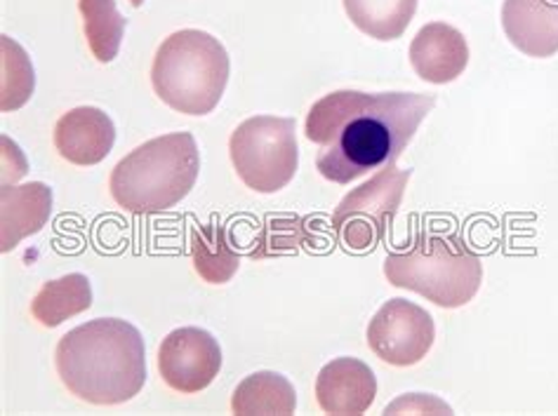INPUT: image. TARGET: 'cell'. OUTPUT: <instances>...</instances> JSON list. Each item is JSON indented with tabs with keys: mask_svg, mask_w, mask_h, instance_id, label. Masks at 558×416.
I'll return each instance as SVG.
<instances>
[{
	"mask_svg": "<svg viewBox=\"0 0 558 416\" xmlns=\"http://www.w3.org/2000/svg\"><path fill=\"white\" fill-rule=\"evenodd\" d=\"M93 306V285L83 273H69L46 282L32 302V314L43 327L64 325Z\"/></svg>",
	"mask_w": 558,
	"mask_h": 416,
	"instance_id": "obj_15",
	"label": "cell"
},
{
	"mask_svg": "<svg viewBox=\"0 0 558 416\" xmlns=\"http://www.w3.org/2000/svg\"><path fill=\"white\" fill-rule=\"evenodd\" d=\"M347 17L375 40L401 38L415 20L420 0H342Z\"/></svg>",
	"mask_w": 558,
	"mask_h": 416,
	"instance_id": "obj_17",
	"label": "cell"
},
{
	"mask_svg": "<svg viewBox=\"0 0 558 416\" xmlns=\"http://www.w3.org/2000/svg\"><path fill=\"white\" fill-rule=\"evenodd\" d=\"M410 64L424 83L446 85L458 81L469 64L464 34L446 22L424 24L410 42Z\"/></svg>",
	"mask_w": 558,
	"mask_h": 416,
	"instance_id": "obj_12",
	"label": "cell"
},
{
	"mask_svg": "<svg viewBox=\"0 0 558 416\" xmlns=\"http://www.w3.org/2000/svg\"><path fill=\"white\" fill-rule=\"evenodd\" d=\"M377 397L375 371L359 358H335L318 371L316 400L326 414H365Z\"/></svg>",
	"mask_w": 558,
	"mask_h": 416,
	"instance_id": "obj_10",
	"label": "cell"
},
{
	"mask_svg": "<svg viewBox=\"0 0 558 416\" xmlns=\"http://www.w3.org/2000/svg\"><path fill=\"white\" fill-rule=\"evenodd\" d=\"M389 285L417 292L440 308H462L483 282V261L458 235L417 231L385 259Z\"/></svg>",
	"mask_w": 558,
	"mask_h": 416,
	"instance_id": "obj_4",
	"label": "cell"
},
{
	"mask_svg": "<svg viewBox=\"0 0 558 416\" xmlns=\"http://www.w3.org/2000/svg\"><path fill=\"white\" fill-rule=\"evenodd\" d=\"M52 188L43 182L0 188V249L10 252L50 221Z\"/></svg>",
	"mask_w": 558,
	"mask_h": 416,
	"instance_id": "obj_14",
	"label": "cell"
},
{
	"mask_svg": "<svg viewBox=\"0 0 558 416\" xmlns=\"http://www.w3.org/2000/svg\"><path fill=\"white\" fill-rule=\"evenodd\" d=\"M191 259L196 273L210 285H225L241 266V255L231 245L227 229L215 221L191 231Z\"/></svg>",
	"mask_w": 558,
	"mask_h": 416,
	"instance_id": "obj_18",
	"label": "cell"
},
{
	"mask_svg": "<svg viewBox=\"0 0 558 416\" xmlns=\"http://www.w3.org/2000/svg\"><path fill=\"white\" fill-rule=\"evenodd\" d=\"M130 5H132V8H142L144 0H130Z\"/></svg>",
	"mask_w": 558,
	"mask_h": 416,
	"instance_id": "obj_23",
	"label": "cell"
},
{
	"mask_svg": "<svg viewBox=\"0 0 558 416\" xmlns=\"http://www.w3.org/2000/svg\"><path fill=\"white\" fill-rule=\"evenodd\" d=\"M83 34L97 62L109 64L119 57L128 20L119 12L116 0H78Z\"/></svg>",
	"mask_w": 558,
	"mask_h": 416,
	"instance_id": "obj_19",
	"label": "cell"
},
{
	"mask_svg": "<svg viewBox=\"0 0 558 416\" xmlns=\"http://www.w3.org/2000/svg\"><path fill=\"white\" fill-rule=\"evenodd\" d=\"M413 170L387 166L371 182L361 184L340 200L332 212V231L351 252L375 249L387 237L393 217L403 203Z\"/></svg>",
	"mask_w": 558,
	"mask_h": 416,
	"instance_id": "obj_7",
	"label": "cell"
},
{
	"mask_svg": "<svg viewBox=\"0 0 558 416\" xmlns=\"http://www.w3.org/2000/svg\"><path fill=\"white\" fill-rule=\"evenodd\" d=\"M304 219L278 217L269 219L257 235V247L250 252L253 259H264L274 255H286V252H298L304 243H312V235L304 229Z\"/></svg>",
	"mask_w": 558,
	"mask_h": 416,
	"instance_id": "obj_21",
	"label": "cell"
},
{
	"mask_svg": "<svg viewBox=\"0 0 558 416\" xmlns=\"http://www.w3.org/2000/svg\"><path fill=\"white\" fill-rule=\"evenodd\" d=\"M222 369V348L201 327H180L158 346V371L168 389L194 395L208 389Z\"/></svg>",
	"mask_w": 558,
	"mask_h": 416,
	"instance_id": "obj_9",
	"label": "cell"
},
{
	"mask_svg": "<svg viewBox=\"0 0 558 416\" xmlns=\"http://www.w3.org/2000/svg\"><path fill=\"white\" fill-rule=\"evenodd\" d=\"M385 414H452V409L434 395L410 393L396 400L393 405H387Z\"/></svg>",
	"mask_w": 558,
	"mask_h": 416,
	"instance_id": "obj_22",
	"label": "cell"
},
{
	"mask_svg": "<svg viewBox=\"0 0 558 416\" xmlns=\"http://www.w3.org/2000/svg\"><path fill=\"white\" fill-rule=\"evenodd\" d=\"M434 107L436 97L420 93L337 90L318 99L306 113L304 135L320 148V176L347 186L393 166Z\"/></svg>",
	"mask_w": 558,
	"mask_h": 416,
	"instance_id": "obj_1",
	"label": "cell"
},
{
	"mask_svg": "<svg viewBox=\"0 0 558 416\" xmlns=\"http://www.w3.org/2000/svg\"><path fill=\"white\" fill-rule=\"evenodd\" d=\"M502 28L519 52L549 59L558 52V0H505Z\"/></svg>",
	"mask_w": 558,
	"mask_h": 416,
	"instance_id": "obj_13",
	"label": "cell"
},
{
	"mask_svg": "<svg viewBox=\"0 0 558 416\" xmlns=\"http://www.w3.org/2000/svg\"><path fill=\"white\" fill-rule=\"evenodd\" d=\"M3 46V90H0V109L17 111L32 99L36 76L34 66L20 42H14L10 36H0Z\"/></svg>",
	"mask_w": 558,
	"mask_h": 416,
	"instance_id": "obj_20",
	"label": "cell"
},
{
	"mask_svg": "<svg viewBox=\"0 0 558 416\" xmlns=\"http://www.w3.org/2000/svg\"><path fill=\"white\" fill-rule=\"evenodd\" d=\"M298 123L292 118L253 115L229 139V156L241 182L255 193H278L298 174Z\"/></svg>",
	"mask_w": 558,
	"mask_h": 416,
	"instance_id": "obj_6",
	"label": "cell"
},
{
	"mask_svg": "<svg viewBox=\"0 0 558 416\" xmlns=\"http://www.w3.org/2000/svg\"><path fill=\"white\" fill-rule=\"evenodd\" d=\"M116 144V125L97 107H78L54 125V146L71 166L93 168L105 160Z\"/></svg>",
	"mask_w": 558,
	"mask_h": 416,
	"instance_id": "obj_11",
	"label": "cell"
},
{
	"mask_svg": "<svg viewBox=\"0 0 558 416\" xmlns=\"http://www.w3.org/2000/svg\"><path fill=\"white\" fill-rule=\"evenodd\" d=\"M229 54L215 36L182 28L156 50L151 85L156 97L184 115H208L229 83Z\"/></svg>",
	"mask_w": 558,
	"mask_h": 416,
	"instance_id": "obj_5",
	"label": "cell"
},
{
	"mask_svg": "<svg viewBox=\"0 0 558 416\" xmlns=\"http://www.w3.org/2000/svg\"><path fill=\"white\" fill-rule=\"evenodd\" d=\"M436 325L422 306L396 296L381 304L368 325V346L381 363L413 367L434 346Z\"/></svg>",
	"mask_w": 558,
	"mask_h": 416,
	"instance_id": "obj_8",
	"label": "cell"
},
{
	"mask_svg": "<svg viewBox=\"0 0 558 416\" xmlns=\"http://www.w3.org/2000/svg\"><path fill=\"white\" fill-rule=\"evenodd\" d=\"M201 154L191 132L144 142L113 168L109 188L116 205L132 215H163L194 188Z\"/></svg>",
	"mask_w": 558,
	"mask_h": 416,
	"instance_id": "obj_3",
	"label": "cell"
},
{
	"mask_svg": "<svg viewBox=\"0 0 558 416\" xmlns=\"http://www.w3.org/2000/svg\"><path fill=\"white\" fill-rule=\"evenodd\" d=\"M298 407L292 383L278 371H255L245 377L231 397V412L239 416L281 414L288 416Z\"/></svg>",
	"mask_w": 558,
	"mask_h": 416,
	"instance_id": "obj_16",
	"label": "cell"
},
{
	"mask_svg": "<svg viewBox=\"0 0 558 416\" xmlns=\"http://www.w3.org/2000/svg\"><path fill=\"white\" fill-rule=\"evenodd\" d=\"M54 367L83 403L111 407L140 395L146 383V348L135 325L97 318L66 332L54 351Z\"/></svg>",
	"mask_w": 558,
	"mask_h": 416,
	"instance_id": "obj_2",
	"label": "cell"
}]
</instances>
